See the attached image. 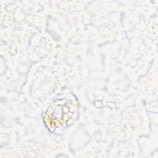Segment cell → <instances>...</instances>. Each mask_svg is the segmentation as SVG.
<instances>
[{
  "instance_id": "6da1fadb",
  "label": "cell",
  "mask_w": 158,
  "mask_h": 158,
  "mask_svg": "<svg viewBox=\"0 0 158 158\" xmlns=\"http://www.w3.org/2000/svg\"><path fill=\"white\" fill-rule=\"evenodd\" d=\"M74 114V106L67 99H61L48 109L44 117L47 127L55 130L67 125Z\"/></svg>"
}]
</instances>
